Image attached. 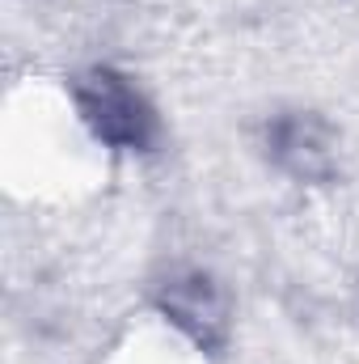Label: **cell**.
<instances>
[{
  "mask_svg": "<svg viewBox=\"0 0 359 364\" xmlns=\"http://www.w3.org/2000/svg\"><path fill=\"white\" fill-rule=\"evenodd\" d=\"M77 97H81V110H85L89 127L101 140H110L118 149H144L153 140V110L144 106V97L123 77H114L106 68L89 73L81 81Z\"/></svg>",
  "mask_w": 359,
  "mask_h": 364,
  "instance_id": "6da1fadb",
  "label": "cell"
},
{
  "mask_svg": "<svg viewBox=\"0 0 359 364\" xmlns=\"http://www.w3.org/2000/svg\"><path fill=\"white\" fill-rule=\"evenodd\" d=\"M270 157L304 182H317L334 170V140L309 114H287L270 127Z\"/></svg>",
  "mask_w": 359,
  "mask_h": 364,
  "instance_id": "7a4b0ae2",
  "label": "cell"
},
{
  "mask_svg": "<svg viewBox=\"0 0 359 364\" xmlns=\"http://www.w3.org/2000/svg\"><path fill=\"white\" fill-rule=\"evenodd\" d=\"M165 314L199 343H216L224 335V301L207 275H182L161 296Z\"/></svg>",
  "mask_w": 359,
  "mask_h": 364,
  "instance_id": "3957f363",
  "label": "cell"
}]
</instances>
